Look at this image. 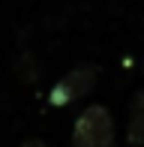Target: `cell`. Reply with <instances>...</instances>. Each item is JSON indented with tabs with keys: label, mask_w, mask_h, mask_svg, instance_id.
<instances>
[{
	"label": "cell",
	"mask_w": 144,
	"mask_h": 147,
	"mask_svg": "<svg viewBox=\"0 0 144 147\" xmlns=\"http://www.w3.org/2000/svg\"><path fill=\"white\" fill-rule=\"evenodd\" d=\"M21 147H45V144H42V141H36V138H33V141H24Z\"/></svg>",
	"instance_id": "4"
},
{
	"label": "cell",
	"mask_w": 144,
	"mask_h": 147,
	"mask_svg": "<svg viewBox=\"0 0 144 147\" xmlns=\"http://www.w3.org/2000/svg\"><path fill=\"white\" fill-rule=\"evenodd\" d=\"M72 144L75 147H111L114 144V120H111L108 108L90 105L87 111H81V117L75 120Z\"/></svg>",
	"instance_id": "1"
},
{
	"label": "cell",
	"mask_w": 144,
	"mask_h": 147,
	"mask_svg": "<svg viewBox=\"0 0 144 147\" xmlns=\"http://www.w3.org/2000/svg\"><path fill=\"white\" fill-rule=\"evenodd\" d=\"M129 144L144 147V90L135 93L129 105Z\"/></svg>",
	"instance_id": "3"
},
{
	"label": "cell",
	"mask_w": 144,
	"mask_h": 147,
	"mask_svg": "<svg viewBox=\"0 0 144 147\" xmlns=\"http://www.w3.org/2000/svg\"><path fill=\"white\" fill-rule=\"evenodd\" d=\"M93 84H96V69L93 66H78V69L66 72V75L51 87L48 102L57 105V108H60V105H69V102H75V99L87 96V93L93 90Z\"/></svg>",
	"instance_id": "2"
}]
</instances>
